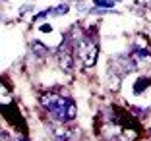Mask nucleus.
Segmentation results:
<instances>
[{
  "instance_id": "nucleus-1",
  "label": "nucleus",
  "mask_w": 151,
  "mask_h": 141,
  "mask_svg": "<svg viewBox=\"0 0 151 141\" xmlns=\"http://www.w3.org/2000/svg\"><path fill=\"white\" fill-rule=\"evenodd\" d=\"M41 104L58 122H70L78 114L74 102L70 99H66L64 95H58V93H45L43 97H41Z\"/></svg>"
},
{
  "instance_id": "nucleus-2",
  "label": "nucleus",
  "mask_w": 151,
  "mask_h": 141,
  "mask_svg": "<svg viewBox=\"0 0 151 141\" xmlns=\"http://www.w3.org/2000/svg\"><path fill=\"white\" fill-rule=\"evenodd\" d=\"M76 56L80 58L87 68H91L97 60V54H99V47L95 44V41L91 37H80V39L76 41Z\"/></svg>"
},
{
  "instance_id": "nucleus-3",
  "label": "nucleus",
  "mask_w": 151,
  "mask_h": 141,
  "mask_svg": "<svg viewBox=\"0 0 151 141\" xmlns=\"http://www.w3.org/2000/svg\"><path fill=\"white\" fill-rule=\"evenodd\" d=\"M50 132H52V135H54L56 141H72V139H74V132L68 128V122L54 124L52 128H50Z\"/></svg>"
},
{
  "instance_id": "nucleus-4",
  "label": "nucleus",
  "mask_w": 151,
  "mask_h": 141,
  "mask_svg": "<svg viewBox=\"0 0 151 141\" xmlns=\"http://www.w3.org/2000/svg\"><path fill=\"white\" fill-rule=\"evenodd\" d=\"M31 50L35 54H39V56H47V54H49V49H45V44L39 43V41H33L31 43Z\"/></svg>"
},
{
  "instance_id": "nucleus-5",
  "label": "nucleus",
  "mask_w": 151,
  "mask_h": 141,
  "mask_svg": "<svg viewBox=\"0 0 151 141\" xmlns=\"http://www.w3.org/2000/svg\"><path fill=\"white\" fill-rule=\"evenodd\" d=\"M147 85H149V79H145V77H139L138 83H136V87H134V91L139 95V93H142V89H143V87H147Z\"/></svg>"
},
{
  "instance_id": "nucleus-6",
  "label": "nucleus",
  "mask_w": 151,
  "mask_h": 141,
  "mask_svg": "<svg viewBox=\"0 0 151 141\" xmlns=\"http://www.w3.org/2000/svg\"><path fill=\"white\" fill-rule=\"evenodd\" d=\"M52 16H60V14H66L68 12V4H60V6H56V8H52V10H49Z\"/></svg>"
},
{
  "instance_id": "nucleus-7",
  "label": "nucleus",
  "mask_w": 151,
  "mask_h": 141,
  "mask_svg": "<svg viewBox=\"0 0 151 141\" xmlns=\"http://www.w3.org/2000/svg\"><path fill=\"white\" fill-rule=\"evenodd\" d=\"M118 0H95V4L97 6H105V8H109V6H114Z\"/></svg>"
}]
</instances>
